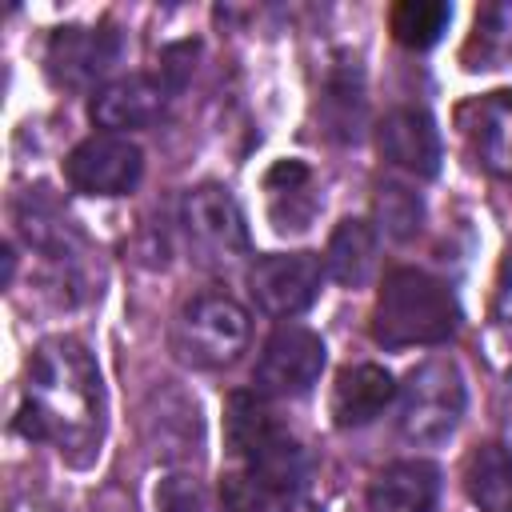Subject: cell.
<instances>
[{"label":"cell","instance_id":"1","mask_svg":"<svg viewBox=\"0 0 512 512\" xmlns=\"http://www.w3.org/2000/svg\"><path fill=\"white\" fill-rule=\"evenodd\" d=\"M16 428L28 440L52 444L72 468H88L104 436V388L96 360L72 336L36 344L24 376Z\"/></svg>","mask_w":512,"mask_h":512},{"label":"cell","instance_id":"2","mask_svg":"<svg viewBox=\"0 0 512 512\" xmlns=\"http://www.w3.org/2000/svg\"><path fill=\"white\" fill-rule=\"evenodd\" d=\"M224 444L236 456V472H244L260 488L300 492L308 488V452L276 424L272 408L256 392H232L224 404Z\"/></svg>","mask_w":512,"mask_h":512},{"label":"cell","instance_id":"3","mask_svg":"<svg viewBox=\"0 0 512 512\" xmlns=\"http://www.w3.org/2000/svg\"><path fill=\"white\" fill-rule=\"evenodd\" d=\"M460 328V304L436 276L420 268H396L372 308V340L384 348L444 344Z\"/></svg>","mask_w":512,"mask_h":512},{"label":"cell","instance_id":"4","mask_svg":"<svg viewBox=\"0 0 512 512\" xmlns=\"http://www.w3.org/2000/svg\"><path fill=\"white\" fill-rule=\"evenodd\" d=\"M248 312L224 292L192 296L172 328V348L192 368H228L248 348Z\"/></svg>","mask_w":512,"mask_h":512},{"label":"cell","instance_id":"5","mask_svg":"<svg viewBox=\"0 0 512 512\" xmlns=\"http://www.w3.org/2000/svg\"><path fill=\"white\" fill-rule=\"evenodd\" d=\"M464 376L456 360L432 356L416 364L400 388V436L408 444H444L464 416Z\"/></svg>","mask_w":512,"mask_h":512},{"label":"cell","instance_id":"6","mask_svg":"<svg viewBox=\"0 0 512 512\" xmlns=\"http://www.w3.org/2000/svg\"><path fill=\"white\" fill-rule=\"evenodd\" d=\"M180 232L196 264L232 268L248 256V224L240 204L220 184H196L180 204Z\"/></svg>","mask_w":512,"mask_h":512},{"label":"cell","instance_id":"7","mask_svg":"<svg viewBox=\"0 0 512 512\" xmlns=\"http://www.w3.org/2000/svg\"><path fill=\"white\" fill-rule=\"evenodd\" d=\"M64 176L80 196H128L144 176V152L128 136L96 132L68 152Z\"/></svg>","mask_w":512,"mask_h":512},{"label":"cell","instance_id":"8","mask_svg":"<svg viewBox=\"0 0 512 512\" xmlns=\"http://www.w3.org/2000/svg\"><path fill=\"white\" fill-rule=\"evenodd\" d=\"M324 372V340L304 324H280L256 360V388L264 396H304Z\"/></svg>","mask_w":512,"mask_h":512},{"label":"cell","instance_id":"9","mask_svg":"<svg viewBox=\"0 0 512 512\" xmlns=\"http://www.w3.org/2000/svg\"><path fill=\"white\" fill-rule=\"evenodd\" d=\"M324 280V264L312 252H276V256H260L248 272V288L252 300L276 316V320H292L300 316Z\"/></svg>","mask_w":512,"mask_h":512},{"label":"cell","instance_id":"10","mask_svg":"<svg viewBox=\"0 0 512 512\" xmlns=\"http://www.w3.org/2000/svg\"><path fill=\"white\" fill-rule=\"evenodd\" d=\"M456 124L468 140L472 160L500 184L512 188V88L472 96L460 104Z\"/></svg>","mask_w":512,"mask_h":512},{"label":"cell","instance_id":"11","mask_svg":"<svg viewBox=\"0 0 512 512\" xmlns=\"http://www.w3.org/2000/svg\"><path fill=\"white\" fill-rule=\"evenodd\" d=\"M120 60V36L112 28H56L44 48V68L60 88H88Z\"/></svg>","mask_w":512,"mask_h":512},{"label":"cell","instance_id":"12","mask_svg":"<svg viewBox=\"0 0 512 512\" xmlns=\"http://www.w3.org/2000/svg\"><path fill=\"white\" fill-rule=\"evenodd\" d=\"M168 92H172V88H168L160 76L136 72V76H120V80L96 88L88 112H92V120H96L100 128H108V132L120 136V132L156 124V120L164 116V108H168Z\"/></svg>","mask_w":512,"mask_h":512},{"label":"cell","instance_id":"13","mask_svg":"<svg viewBox=\"0 0 512 512\" xmlns=\"http://www.w3.org/2000/svg\"><path fill=\"white\" fill-rule=\"evenodd\" d=\"M376 148L388 164L428 180L440 172V132L424 108H392L376 124Z\"/></svg>","mask_w":512,"mask_h":512},{"label":"cell","instance_id":"14","mask_svg":"<svg viewBox=\"0 0 512 512\" xmlns=\"http://www.w3.org/2000/svg\"><path fill=\"white\" fill-rule=\"evenodd\" d=\"M16 224H20L24 240L32 248H40L56 268L76 272V260L84 252V240H80L76 224L68 220V212L60 208V200L44 184L20 192V200H16Z\"/></svg>","mask_w":512,"mask_h":512},{"label":"cell","instance_id":"15","mask_svg":"<svg viewBox=\"0 0 512 512\" xmlns=\"http://www.w3.org/2000/svg\"><path fill=\"white\" fill-rule=\"evenodd\" d=\"M440 468L428 460H396L368 484V512H436Z\"/></svg>","mask_w":512,"mask_h":512},{"label":"cell","instance_id":"16","mask_svg":"<svg viewBox=\"0 0 512 512\" xmlns=\"http://www.w3.org/2000/svg\"><path fill=\"white\" fill-rule=\"evenodd\" d=\"M396 396V384L388 376V368L380 364H348L336 384H332V420L340 428H360L372 424Z\"/></svg>","mask_w":512,"mask_h":512},{"label":"cell","instance_id":"17","mask_svg":"<svg viewBox=\"0 0 512 512\" xmlns=\"http://www.w3.org/2000/svg\"><path fill=\"white\" fill-rule=\"evenodd\" d=\"M264 192L276 232H304L312 224L316 192H312V168L304 160H276L264 176Z\"/></svg>","mask_w":512,"mask_h":512},{"label":"cell","instance_id":"18","mask_svg":"<svg viewBox=\"0 0 512 512\" xmlns=\"http://www.w3.org/2000/svg\"><path fill=\"white\" fill-rule=\"evenodd\" d=\"M464 492L480 512H512V452L504 444H476L464 456Z\"/></svg>","mask_w":512,"mask_h":512},{"label":"cell","instance_id":"19","mask_svg":"<svg viewBox=\"0 0 512 512\" xmlns=\"http://www.w3.org/2000/svg\"><path fill=\"white\" fill-rule=\"evenodd\" d=\"M376 268V232L368 220H340L324 248V276H332L344 288L368 284Z\"/></svg>","mask_w":512,"mask_h":512},{"label":"cell","instance_id":"20","mask_svg":"<svg viewBox=\"0 0 512 512\" xmlns=\"http://www.w3.org/2000/svg\"><path fill=\"white\" fill-rule=\"evenodd\" d=\"M320 116L336 140H356L364 124V88H360V68L356 64H336L324 80L320 96Z\"/></svg>","mask_w":512,"mask_h":512},{"label":"cell","instance_id":"21","mask_svg":"<svg viewBox=\"0 0 512 512\" xmlns=\"http://www.w3.org/2000/svg\"><path fill=\"white\" fill-rule=\"evenodd\" d=\"M224 512H324L304 488L300 492H280V488H260L244 472H228L220 484Z\"/></svg>","mask_w":512,"mask_h":512},{"label":"cell","instance_id":"22","mask_svg":"<svg viewBox=\"0 0 512 512\" xmlns=\"http://www.w3.org/2000/svg\"><path fill=\"white\" fill-rule=\"evenodd\" d=\"M448 20H452V8L444 0H400L392 8V20L388 24H392V36L404 48L424 52V48H432L444 36Z\"/></svg>","mask_w":512,"mask_h":512},{"label":"cell","instance_id":"23","mask_svg":"<svg viewBox=\"0 0 512 512\" xmlns=\"http://www.w3.org/2000/svg\"><path fill=\"white\" fill-rule=\"evenodd\" d=\"M376 220L392 240H412L424 220V204L404 184H380L376 192Z\"/></svg>","mask_w":512,"mask_h":512},{"label":"cell","instance_id":"24","mask_svg":"<svg viewBox=\"0 0 512 512\" xmlns=\"http://www.w3.org/2000/svg\"><path fill=\"white\" fill-rule=\"evenodd\" d=\"M492 340L500 352L512 356V240L500 256L496 268V288H492Z\"/></svg>","mask_w":512,"mask_h":512},{"label":"cell","instance_id":"25","mask_svg":"<svg viewBox=\"0 0 512 512\" xmlns=\"http://www.w3.org/2000/svg\"><path fill=\"white\" fill-rule=\"evenodd\" d=\"M156 508L160 512H208V500H204V492H200V484L192 476L172 472L156 488Z\"/></svg>","mask_w":512,"mask_h":512},{"label":"cell","instance_id":"26","mask_svg":"<svg viewBox=\"0 0 512 512\" xmlns=\"http://www.w3.org/2000/svg\"><path fill=\"white\" fill-rule=\"evenodd\" d=\"M500 416H504V428L512 432V368L504 372V384H500Z\"/></svg>","mask_w":512,"mask_h":512},{"label":"cell","instance_id":"27","mask_svg":"<svg viewBox=\"0 0 512 512\" xmlns=\"http://www.w3.org/2000/svg\"><path fill=\"white\" fill-rule=\"evenodd\" d=\"M12 512H48V508L36 504V500H20V504H12Z\"/></svg>","mask_w":512,"mask_h":512}]
</instances>
